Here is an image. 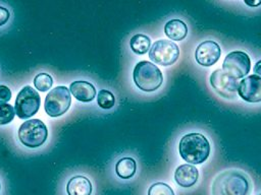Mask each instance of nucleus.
<instances>
[{
  "instance_id": "obj_14",
  "label": "nucleus",
  "mask_w": 261,
  "mask_h": 195,
  "mask_svg": "<svg viewBox=\"0 0 261 195\" xmlns=\"http://www.w3.org/2000/svg\"><path fill=\"white\" fill-rule=\"evenodd\" d=\"M92 190L91 181L82 175L71 177L66 184L67 195H91Z\"/></svg>"
},
{
  "instance_id": "obj_21",
  "label": "nucleus",
  "mask_w": 261,
  "mask_h": 195,
  "mask_svg": "<svg viewBox=\"0 0 261 195\" xmlns=\"http://www.w3.org/2000/svg\"><path fill=\"white\" fill-rule=\"evenodd\" d=\"M14 116L15 111L10 104H0V125L9 124Z\"/></svg>"
},
{
  "instance_id": "obj_4",
  "label": "nucleus",
  "mask_w": 261,
  "mask_h": 195,
  "mask_svg": "<svg viewBox=\"0 0 261 195\" xmlns=\"http://www.w3.org/2000/svg\"><path fill=\"white\" fill-rule=\"evenodd\" d=\"M17 136L20 143L29 148H37L48 138V129L40 119H29L18 128Z\"/></svg>"
},
{
  "instance_id": "obj_10",
  "label": "nucleus",
  "mask_w": 261,
  "mask_h": 195,
  "mask_svg": "<svg viewBox=\"0 0 261 195\" xmlns=\"http://www.w3.org/2000/svg\"><path fill=\"white\" fill-rule=\"evenodd\" d=\"M239 95L248 103L261 102V76L249 75L239 82Z\"/></svg>"
},
{
  "instance_id": "obj_24",
  "label": "nucleus",
  "mask_w": 261,
  "mask_h": 195,
  "mask_svg": "<svg viewBox=\"0 0 261 195\" xmlns=\"http://www.w3.org/2000/svg\"><path fill=\"white\" fill-rule=\"evenodd\" d=\"M254 72L256 73V75L261 76V60L256 62L255 66H254Z\"/></svg>"
},
{
  "instance_id": "obj_3",
  "label": "nucleus",
  "mask_w": 261,
  "mask_h": 195,
  "mask_svg": "<svg viewBox=\"0 0 261 195\" xmlns=\"http://www.w3.org/2000/svg\"><path fill=\"white\" fill-rule=\"evenodd\" d=\"M134 82L143 91L151 92L158 89L163 82L161 70L150 61H140L136 64L133 72Z\"/></svg>"
},
{
  "instance_id": "obj_19",
  "label": "nucleus",
  "mask_w": 261,
  "mask_h": 195,
  "mask_svg": "<svg viewBox=\"0 0 261 195\" xmlns=\"http://www.w3.org/2000/svg\"><path fill=\"white\" fill-rule=\"evenodd\" d=\"M97 104L101 109H111L115 104V96L111 91L107 89H101L97 94Z\"/></svg>"
},
{
  "instance_id": "obj_11",
  "label": "nucleus",
  "mask_w": 261,
  "mask_h": 195,
  "mask_svg": "<svg viewBox=\"0 0 261 195\" xmlns=\"http://www.w3.org/2000/svg\"><path fill=\"white\" fill-rule=\"evenodd\" d=\"M221 49L219 45L214 41L202 42L195 51V59L198 64L209 67L214 65L220 57Z\"/></svg>"
},
{
  "instance_id": "obj_6",
  "label": "nucleus",
  "mask_w": 261,
  "mask_h": 195,
  "mask_svg": "<svg viewBox=\"0 0 261 195\" xmlns=\"http://www.w3.org/2000/svg\"><path fill=\"white\" fill-rule=\"evenodd\" d=\"M40 105L39 92L31 85H24L16 95L14 111L19 119L24 120L33 117L39 111Z\"/></svg>"
},
{
  "instance_id": "obj_13",
  "label": "nucleus",
  "mask_w": 261,
  "mask_h": 195,
  "mask_svg": "<svg viewBox=\"0 0 261 195\" xmlns=\"http://www.w3.org/2000/svg\"><path fill=\"white\" fill-rule=\"evenodd\" d=\"M199 178L198 169L190 164L180 165L176 168L174 172V180L175 182L184 188L192 187L196 184Z\"/></svg>"
},
{
  "instance_id": "obj_20",
  "label": "nucleus",
  "mask_w": 261,
  "mask_h": 195,
  "mask_svg": "<svg viewBox=\"0 0 261 195\" xmlns=\"http://www.w3.org/2000/svg\"><path fill=\"white\" fill-rule=\"evenodd\" d=\"M148 195H174V192L169 185L163 182H157L149 187Z\"/></svg>"
},
{
  "instance_id": "obj_12",
  "label": "nucleus",
  "mask_w": 261,
  "mask_h": 195,
  "mask_svg": "<svg viewBox=\"0 0 261 195\" xmlns=\"http://www.w3.org/2000/svg\"><path fill=\"white\" fill-rule=\"evenodd\" d=\"M69 91L77 101L82 103H89L96 96V87L89 81L75 80L69 85Z\"/></svg>"
},
{
  "instance_id": "obj_26",
  "label": "nucleus",
  "mask_w": 261,
  "mask_h": 195,
  "mask_svg": "<svg viewBox=\"0 0 261 195\" xmlns=\"http://www.w3.org/2000/svg\"><path fill=\"white\" fill-rule=\"evenodd\" d=\"M0 190H1V184H0Z\"/></svg>"
},
{
  "instance_id": "obj_15",
  "label": "nucleus",
  "mask_w": 261,
  "mask_h": 195,
  "mask_svg": "<svg viewBox=\"0 0 261 195\" xmlns=\"http://www.w3.org/2000/svg\"><path fill=\"white\" fill-rule=\"evenodd\" d=\"M164 34L172 41H181L188 35V26L180 19H170L164 25Z\"/></svg>"
},
{
  "instance_id": "obj_27",
  "label": "nucleus",
  "mask_w": 261,
  "mask_h": 195,
  "mask_svg": "<svg viewBox=\"0 0 261 195\" xmlns=\"http://www.w3.org/2000/svg\"><path fill=\"white\" fill-rule=\"evenodd\" d=\"M260 195H261V194H260Z\"/></svg>"
},
{
  "instance_id": "obj_9",
  "label": "nucleus",
  "mask_w": 261,
  "mask_h": 195,
  "mask_svg": "<svg viewBox=\"0 0 261 195\" xmlns=\"http://www.w3.org/2000/svg\"><path fill=\"white\" fill-rule=\"evenodd\" d=\"M210 84L222 98L229 100L237 98L239 82L222 69H216L211 73Z\"/></svg>"
},
{
  "instance_id": "obj_25",
  "label": "nucleus",
  "mask_w": 261,
  "mask_h": 195,
  "mask_svg": "<svg viewBox=\"0 0 261 195\" xmlns=\"http://www.w3.org/2000/svg\"><path fill=\"white\" fill-rule=\"evenodd\" d=\"M245 3L249 6H258L261 4V1H258V2H248V1H245Z\"/></svg>"
},
{
  "instance_id": "obj_16",
  "label": "nucleus",
  "mask_w": 261,
  "mask_h": 195,
  "mask_svg": "<svg viewBox=\"0 0 261 195\" xmlns=\"http://www.w3.org/2000/svg\"><path fill=\"white\" fill-rule=\"evenodd\" d=\"M137 171V162L133 157H122L115 165V173L121 179L132 178Z\"/></svg>"
},
{
  "instance_id": "obj_1",
  "label": "nucleus",
  "mask_w": 261,
  "mask_h": 195,
  "mask_svg": "<svg viewBox=\"0 0 261 195\" xmlns=\"http://www.w3.org/2000/svg\"><path fill=\"white\" fill-rule=\"evenodd\" d=\"M178 151L184 160L190 165H200L210 154V143L201 133H189L180 138Z\"/></svg>"
},
{
  "instance_id": "obj_17",
  "label": "nucleus",
  "mask_w": 261,
  "mask_h": 195,
  "mask_svg": "<svg viewBox=\"0 0 261 195\" xmlns=\"http://www.w3.org/2000/svg\"><path fill=\"white\" fill-rule=\"evenodd\" d=\"M129 47L135 54L143 55L149 52L151 47V40L146 35L137 34L130 39Z\"/></svg>"
},
{
  "instance_id": "obj_7",
  "label": "nucleus",
  "mask_w": 261,
  "mask_h": 195,
  "mask_svg": "<svg viewBox=\"0 0 261 195\" xmlns=\"http://www.w3.org/2000/svg\"><path fill=\"white\" fill-rule=\"evenodd\" d=\"M179 56L178 46L164 39L155 41L149 50L150 59L159 65L170 66L175 63Z\"/></svg>"
},
{
  "instance_id": "obj_18",
  "label": "nucleus",
  "mask_w": 261,
  "mask_h": 195,
  "mask_svg": "<svg viewBox=\"0 0 261 195\" xmlns=\"http://www.w3.org/2000/svg\"><path fill=\"white\" fill-rule=\"evenodd\" d=\"M53 78L49 73L41 72L34 77V86L40 91H47L52 87Z\"/></svg>"
},
{
  "instance_id": "obj_23",
  "label": "nucleus",
  "mask_w": 261,
  "mask_h": 195,
  "mask_svg": "<svg viewBox=\"0 0 261 195\" xmlns=\"http://www.w3.org/2000/svg\"><path fill=\"white\" fill-rule=\"evenodd\" d=\"M10 18V12L7 8L0 6V26L4 25Z\"/></svg>"
},
{
  "instance_id": "obj_2",
  "label": "nucleus",
  "mask_w": 261,
  "mask_h": 195,
  "mask_svg": "<svg viewBox=\"0 0 261 195\" xmlns=\"http://www.w3.org/2000/svg\"><path fill=\"white\" fill-rule=\"evenodd\" d=\"M247 177L238 171H226L213 182V195H247L249 192Z\"/></svg>"
},
{
  "instance_id": "obj_8",
  "label": "nucleus",
  "mask_w": 261,
  "mask_h": 195,
  "mask_svg": "<svg viewBox=\"0 0 261 195\" xmlns=\"http://www.w3.org/2000/svg\"><path fill=\"white\" fill-rule=\"evenodd\" d=\"M250 57L243 51L230 52L226 55L222 63V70L237 80L245 77L250 72Z\"/></svg>"
},
{
  "instance_id": "obj_5",
  "label": "nucleus",
  "mask_w": 261,
  "mask_h": 195,
  "mask_svg": "<svg viewBox=\"0 0 261 195\" xmlns=\"http://www.w3.org/2000/svg\"><path fill=\"white\" fill-rule=\"evenodd\" d=\"M71 104L69 88L65 85H57L52 88L44 101V110L49 117H59L67 112Z\"/></svg>"
},
{
  "instance_id": "obj_22",
  "label": "nucleus",
  "mask_w": 261,
  "mask_h": 195,
  "mask_svg": "<svg viewBox=\"0 0 261 195\" xmlns=\"http://www.w3.org/2000/svg\"><path fill=\"white\" fill-rule=\"evenodd\" d=\"M11 95V89L5 84H0V104H6L10 101Z\"/></svg>"
}]
</instances>
